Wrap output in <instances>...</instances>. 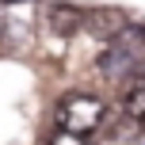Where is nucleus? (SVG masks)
I'll list each match as a JSON object with an SVG mask.
<instances>
[{
  "instance_id": "nucleus-4",
  "label": "nucleus",
  "mask_w": 145,
  "mask_h": 145,
  "mask_svg": "<svg viewBox=\"0 0 145 145\" xmlns=\"http://www.w3.org/2000/svg\"><path fill=\"white\" fill-rule=\"evenodd\" d=\"M122 111H126L138 126H145V80H138V84L122 95Z\"/></svg>"
},
{
  "instance_id": "nucleus-1",
  "label": "nucleus",
  "mask_w": 145,
  "mask_h": 145,
  "mask_svg": "<svg viewBox=\"0 0 145 145\" xmlns=\"http://www.w3.org/2000/svg\"><path fill=\"white\" fill-rule=\"evenodd\" d=\"M99 76L107 80H126L145 69V27L141 23H122L115 35L107 38V50L95 61Z\"/></svg>"
},
{
  "instance_id": "nucleus-6",
  "label": "nucleus",
  "mask_w": 145,
  "mask_h": 145,
  "mask_svg": "<svg viewBox=\"0 0 145 145\" xmlns=\"http://www.w3.org/2000/svg\"><path fill=\"white\" fill-rule=\"evenodd\" d=\"M0 4H12V0H0Z\"/></svg>"
},
{
  "instance_id": "nucleus-5",
  "label": "nucleus",
  "mask_w": 145,
  "mask_h": 145,
  "mask_svg": "<svg viewBox=\"0 0 145 145\" xmlns=\"http://www.w3.org/2000/svg\"><path fill=\"white\" fill-rule=\"evenodd\" d=\"M46 145H88V138H76V134H65V130H54Z\"/></svg>"
},
{
  "instance_id": "nucleus-3",
  "label": "nucleus",
  "mask_w": 145,
  "mask_h": 145,
  "mask_svg": "<svg viewBox=\"0 0 145 145\" xmlns=\"http://www.w3.org/2000/svg\"><path fill=\"white\" fill-rule=\"evenodd\" d=\"M84 15L88 12H80L76 4H50V8H46V27H50L54 35H61V38H72L88 23Z\"/></svg>"
},
{
  "instance_id": "nucleus-2",
  "label": "nucleus",
  "mask_w": 145,
  "mask_h": 145,
  "mask_svg": "<svg viewBox=\"0 0 145 145\" xmlns=\"http://www.w3.org/2000/svg\"><path fill=\"white\" fill-rule=\"evenodd\" d=\"M103 118H107V103L92 92H69L54 107V126L65 134H76V138H92L103 126Z\"/></svg>"
}]
</instances>
